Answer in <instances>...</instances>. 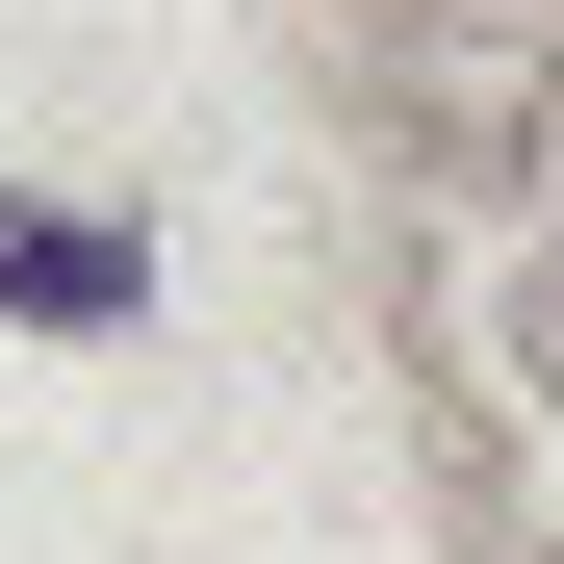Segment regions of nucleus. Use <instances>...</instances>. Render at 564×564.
Instances as JSON below:
<instances>
[{
  "mask_svg": "<svg viewBox=\"0 0 564 564\" xmlns=\"http://www.w3.org/2000/svg\"><path fill=\"white\" fill-rule=\"evenodd\" d=\"M513 359H539V411H564V257H513Z\"/></svg>",
  "mask_w": 564,
  "mask_h": 564,
  "instance_id": "obj_2",
  "label": "nucleus"
},
{
  "mask_svg": "<svg viewBox=\"0 0 564 564\" xmlns=\"http://www.w3.org/2000/svg\"><path fill=\"white\" fill-rule=\"evenodd\" d=\"M0 308H26V334H129V308H154L129 206H0Z\"/></svg>",
  "mask_w": 564,
  "mask_h": 564,
  "instance_id": "obj_1",
  "label": "nucleus"
}]
</instances>
